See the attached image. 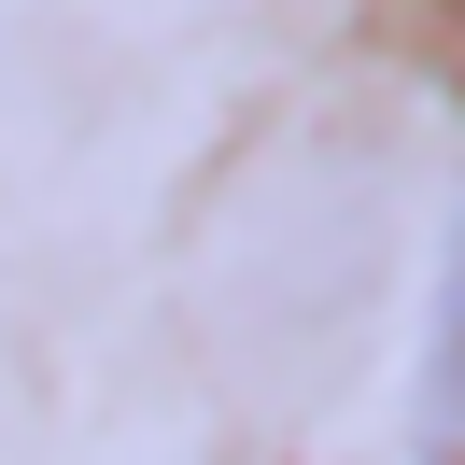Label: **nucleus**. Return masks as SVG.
<instances>
[{"instance_id":"obj_1","label":"nucleus","mask_w":465,"mask_h":465,"mask_svg":"<svg viewBox=\"0 0 465 465\" xmlns=\"http://www.w3.org/2000/svg\"><path fill=\"white\" fill-rule=\"evenodd\" d=\"M423 465H465V212L437 268V352H423Z\"/></svg>"}]
</instances>
